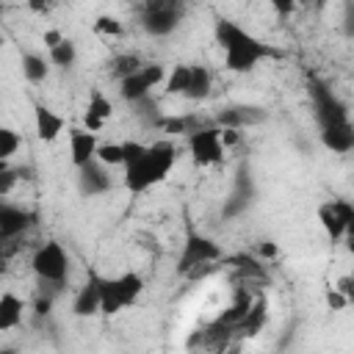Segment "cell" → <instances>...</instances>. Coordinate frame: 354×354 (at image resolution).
Returning <instances> with one entry per match:
<instances>
[{
    "label": "cell",
    "mask_w": 354,
    "mask_h": 354,
    "mask_svg": "<svg viewBox=\"0 0 354 354\" xmlns=\"http://www.w3.org/2000/svg\"><path fill=\"white\" fill-rule=\"evenodd\" d=\"M216 41L224 50V66L230 72H252L263 58L279 55L277 50H271L268 44H263L260 39H254L252 33H246L241 25H235L232 19L218 17L213 25Z\"/></svg>",
    "instance_id": "cell-1"
},
{
    "label": "cell",
    "mask_w": 354,
    "mask_h": 354,
    "mask_svg": "<svg viewBox=\"0 0 354 354\" xmlns=\"http://www.w3.org/2000/svg\"><path fill=\"white\" fill-rule=\"evenodd\" d=\"M177 160V147L171 141H155L147 144L144 155L124 166V188L130 194H144L147 188L163 183Z\"/></svg>",
    "instance_id": "cell-2"
},
{
    "label": "cell",
    "mask_w": 354,
    "mask_h": 354,
    "mask_svg": "<svg viewBox=\"0 0 354 354\" xmlns=\"http://www.w3.org/2000/svg\"><path fill=\"white\" fill-rule=\"evenodd\" d=\"M97 285H100V313L105 315H116L119 310L136 304V299L144 293V279L136 271H127L119 277L97 274Z\"/></svg>",
    "instance_id": "cell-3"
},
{
    "label": "cell",
    "mask_w": 354,
    "mask_h": 354,
    "mask_svg": "<svg viewBox=\"0 0 354 354\" xmlns=\"http://www.w3.org/2000/svg\"><path fill=\"white\" fill-rule=\"evenodd\" d=\"M185 11H188L185 0H144L138 8V19L149 36L160 39L180 28V22L185 19Z\"/></svg>",
    "instance_id": "cell-4"
},
{
    "label": "cell",
    "mask_w": 354,
    "mask_h": 354,
    "mask_svg": "<svg viewBox=\"0 0 354 354\" xmlns=\"http://www.w3.org/2000/svg\"><path fill=\"white\" fill-rule=\"evenodd\" d=\"M30 268L33 274L41 279V285H47V290L55 296V290L66 282V274H69V257L64 252V246L58 241H47L41 243L33 257H30ZM44 290V288H41Z\"/></svg>",
    "instance_id": "cell-5"
},
{
    "label": "cell",
    "mask_w": 354,
    "mask_h": 354,
    "mask_svg": "<svg viewBox=\"0 0 354 354\" xmlns=\"http://www.w3.org/2000/svg\"><path fill=\"white\" fill-rule=\"evenodd\" d=\"M310 97H313V108H315V119H318V124H321V133H326V130H340V127H351L346 102H343L324 80L310 77Z\"/></svg>",
    "instance_id": "cell-6"
},
{
    "label": "cell",
    "mask_w": 354,
    "mask_h": 354,
    "mask_svg": "<svg viewBox=\"0 0 354 354\" xmlns=\"http://www.w3.org/2000/svg\"><path fill=\"white\" fill-rule=\"evenodd\" d=\"M33 221H36V213L0 202V252L6 257H11L19 249V238L33 227Z\"/></svg>",
    "instance_id": "cell-7"
},
{
    "label": "cell",
    "mask_w": 354,
    "mask_h": 354,
    "mask_svg": "<svg viewBox=\"0 0 354 354\" xmlns=\"http://www.w3.org/2000/svg\"><path fill=\"white\" fill-rule=\"evenodd\" d=\"M218 260H221V246L213 238H207V235L196 232L194 227H188L183 252L177 257V274L185 277L191 268H196L202 263H218Z\"/></svg>",
    "instance_id": "cell-8"
},
{
    "label": "cell",
    "mask_w": 354,
    "mask_h": 354,
    "mask_svg": "<svg viewBox=\"0 0 354 354\" xmlns=\"http://www.w3.org/2000/svg\"><path fill=\"white\" fill-rule=\"evenodd\" d=\"M185 141H188V152H191V158H194L196 166H216V163H221L224 147H221V138H218V127L216 124H205V127L188 133Z\"/></svg>",
    "instance_id": "cell-9"
},
{
    "label": "cell",
    "mask_w": 354,
    "mask_h": 354,
    "mask_svg": "<svg viewBox=\"0 0 354 354\" xmlns=\"http://www.w3.org/2000/svg\"><path fill=\"white\" fill-rule=\"evenodd\" d=\"M318 221L324 227V232L329 235V241H340V238H351L354 230V207L346 199H332L324 202L318 207Z\"/></svg>",
    "instance_id": "cell-10"
},
{
    "label": "cell",
    "mask_w": 354,
    "mask_h": 354,
    "mask_svg": "<svg viewBox=\"0 0 354 354\" xmlns=\"http://www.w3.org/2000/svg\"><path fill=\"white\" fill-rule=\"evenodd\" d=\"M163 77H166V69L160 64H141L133 75L119 80V94H122L124 102H133V100L149 94L158 83H163Z\"/></svg>",
    "instance_id": "cell-11"
},
{
    "label": "cell",
    "mask_w": 354,
    "mask_h": 354,
    "mask_svg": "<svg viewBox=\"0 0 354 354\" xmlns=\"http://www.w3.org/2000/svg\"><path fill=\"white\" fill-rule=\"evenodd\" d=\"M113 185L111 180V171L105 163H100L97 158H91L88 163L77 166V191L83 196H100V194H108Z\"/></svg>",
    "instance_id": "cell-12"
},
{
    "label": "cell",
    "mask_w": 354,
    "mask_h": 354,
    "mask_svg": "<svg viewBox=\"0 0 354 354\" xmlns=\"http://www.w3.org/2000/svg\"><path fill=\"white\" fill-rule=\"evenodd\" d=\"M266 119H268V113L260 105H224L216 113V124L218 127H235V130L263 124Z\"/></svg>",
    "instance_id": "cell-13"
},
{
    "label": "cell",
    "mask_w": 354,
    "mask_h": 354,
    "mask_svg": "<svg viewBox=\"0 0 354 354\" xmlns=\"http://www.w3.org/2000/svg\"><path fill=\"white\" fill-rule=\"evenodd\" d=\"M111 116H113L111 100H108L100 88H94V91L88 94V105H86V111H83V127L91 130V133H100Z\"/></svg>",
    "instance_id": "cell-14"
},
{
    "label": "cell",
    "mask_w": 354,
    "mask_h": 354,
    "mask_svg": "<svg viewBox=\"0 0 354 354\" xmlns=\"http://www.w3.org/2000/svg\"><path fill=\"white\" fill-rule=\"evenodd\" d=\"M252 196H254L252 180H249V174L241 169V171H238V183H235L230 199H227L224 207H221V216H224V218H235V216H241V213L252 205Z\"/></svg>",
    "instance_id": "cell-15"
},
{
    "label": "cell",
    "mask_w": 354,
    "mask_h": 354,
    "mask_svg": "<svg viewBox=\"0 0 354 354\" xmlns=\"http://www.w3.org/2000/svg\"><path fill=\"white\" fill-rule=\"evenodd\" d=\"M97 133L86 130V127H72L69 130V155H72V163L75 166H83L94 158L97 152Z\"/></svg>",
    "instance_id": "cell-16"
},
{
    "label": "cell",
    "mask_w": 354,
    "mask_h": 354,
    "mask_svg": "<svg viewBox=\"0 0 354 354\" xmlns=\"http://www.w3.org/2000/svg\"><path fill=\"white\" fill-rule=\"evenodd\" d=\"M72 313H75L77 318H91V315L100 313V285H97V274H94V271L88 274L86 285L75 293V299H72Z\"/></svg>",
    "instance_id": "cell-17"
},
{
    "label": "cell",
    "mask_w": 354,
    "mask_h": 354,
    "mask_svg": "<svg viewBox=\"0 0 354 354\" xmlns=\"http://www.w3.org/2000/svg\"><path fill=\"white\" fill-rule=\"evenodd\" d=\"M205 124H210V122H205L199 113H180V116L177 113H171V116L160 113V119L155 122V127L169 133V136H188V133H194V130H199Z\"/></svg>",
    "instance_id": "cell-18"
},
{
    "label": "cell",
    "mask_w": 354,
    "mask_h": 354,
    "mask_svg": "<svg viewBox=\"0 0 354 354\" xmlns=\"http://www.w3.org/2000/svg\"><path fill=\"white\" fill-rule=\"evenodd\" d=\"M266 315H268L266 299H263V296H254L252 304H249V310H246V315H243V318L238 321V326H235V337H254V335L263 329Z\"/></svg>",
    "instance_id": "cell-19"
},
{
    "label": "cell",
    "mask_w": 354,
    "mask_h": 354,
    "mask_svg": "<svg viewBox=\"0 0 354 354\" xmlns=\"http://www.w3.org/2000/svg\"><path fill=\"white\" fill-rule=\"evenodd\" d=\"M33 119H36V136H39L41 141H55V138L64 133V127H66L64 116H58V113L50 111L47 105H36Z\"/></svg>",
    "instance_id": "cell-20"
},
{
    "label": "cell",
    "mask_w": 354,
    "mask_h": 354,
    "mask_svg": "<svg viewBox=\"0 0 354 354\" xmlns=\"http://www.w3.org/2000/svg\"><path fill=\"white\" fill-rule=\"evenodd\" d=\"M22 310H25V301H22L17 293H11V290L0 293V332L19 326Z\"/></svg>",
    "instance_id": "cell-21"
},
{
    "label": "cell",
    "mask_w": 354,
    "mask_h": 354,
    "mask_svg": "<svg viewBox=\"0 0 354 354\" xmlns=\"http://www.w3.org/2000/svg\"><path fill=\"white\" fill-rule=\"evenodd\" d=\"M210 86H213V77H210V69L207 66H199V64H191V77H188V86L183 91V97L199 102L210 94Z\"/></svg>",
    "instance_id": "cell-22"
},
{
    "label": "cell",
    "mask_w": 354,
    "mask_h": 354,
    "mask_svg": "<svg viewBox=\"0 0 354 354\" xmlns=\"http://www.w3.org/2000/svg\"><path fill=\"white\" fill-rule=\"evenodd\" d=\"M252 299H254V296H252L243 285H238V288H235V296H232V301H230V307L218 315V321H221V324H227V326H232V332H235V326H238V321L246 315V310H249Z\"/></svg>",
    "instance_id": "cell-23"
},
{
    "label": "cell",
    "mask_w": 354,
    "mask_h": 354,
    "mask_svg": "<svg viewBox=\"0 0 354 354\" xmlns=\"http://www.w3.org/2000/svg\"><path fill=\"white\" fill-rule=\"evenodd\" d=\"M22 75L28 83H44L50 75V61L39 53H22Z\"/></svg>",
    "instance_id": "cell-24"
},
{
    "label": "cell",
    "mask_w": 354,
    "mask_h": 354,
    "mask_svg": "<svg viewBox=\"0 0 354 354\" xmlns=\"http://www.w3.org/2000/svg\"><path fill=\"white\" fill-rule=\"evenodd\" d=\"M141 64H144V61H141L136 53H119V55H113V58L108 61V75L116 77V80H124V77L133 75Z\"/></svg>",
    "instance_id": "cell-25"
},
{
    "label": "cell",
    "mask_w": 354,
    "mask_h": 354,
    "mask_svg": "<svg viewBox=\"0 0 354 354\" xmlns=\"http://www.w3.org/2000/svg\"><path fill=\"white\" fill-rule=\"evenodd\" d=\"M130 108H133V113H136L147 127H155V122L160 119V105H158V100L152 97V91L144 94V97H138V100H133Z\"/></svg>",
    "instance_id": "cell-26"
},
{
    "label": "cell",
    "mask_w": 354,
    "mask_h": 354,
    "mask_svg": "<svg viewBox=\"0 0 354 354\" xmlns=\"http://www.w3.org/2000/svg\"><path fill=\"white\" fill-rule=\"evenodd\" d=\"M75 58H77V47H75V41L66 39V36H64L55 47H50V64H55V66H61V69L72 66Z\"/></svg>",
    "instance_id": "cell-27"
},
{
    "label": "cell",
    "mask_w": 354,
    "mask_h": 354,
    "mask_svg": "<svg viewBox=\"0 0 354 354\" xmlns=\"http://www.w3.org/2000/svg\"><path fill=\"white\" fill-rule=\"evenodd\" d=\"M191 77V64H177L171 66V72L163 77L166 80V94H183Z\"/></svg>",
    "instance_id": "cell-28"
},
{
    "label": "cell",
    "mask_w": 354,
    "mask_h": 354,
    "mask_svg": "<svg viewBox=\"0 0 354 354\" xmlns=\"http://www.w3.org/2000/svg\"><path fill=\"white\" fill-rule=\"evenodd\" d=\"M19 149V133L0 124V160H8Z\"/></svg>",
    "instance_id": "cell-29"
},
{
    "label": "cell",
    "mask_w": 354,
    "mask_h": 354,
    "mask_svg": "<svg viewBox=\"0 0 354 354\" xmlns=\"http://www.w3.org/2000/svg\"><path fill=\"white\" fill-rule=\"evenodd\" d=\"M94 158L105 166H122V144H97Z\"/></svg>",
    "instance_id": "cell-30"
},
{
    "label": "cell",
    "mask_w": 354,
    "mask_h": 354,
    "mask_svg": "<svg viewBox=\"0 0 354 354\" xmlns=\"http://www.w3.org/2000/svg\"><path fill=\"white\" fill-rule=\"evenodd\" d=\"M94 33H100V36H122V33H124V25H122L116 17L102 14V17H97V22H94Z\"/></svg>",
    "instance_id": "cell-31"
},
{
    "label": "cell",
    "mask_w": 354,
    "mask_h": 354,
    "mask_svg": "<svg viewBox=\"0 0 354 354\" xmlns=\"http://www.w3.org/2000/svg\"><path fill=\"white\" fill-rule=\"evenodd\" d=\"M17 183H19V171H17V169H11V166H8V160H0V196L11 194Z\"/></svg>",
    "instance_id": "cell-32"
},
{
    "label": "cell",
    "mask_w": 354,
    "mask_h": 354,
    "mask_svg": "<svg viewBox=\"0 0 354 354\" xmlns=\"http://www.w3.org/2000/svg\"><path fill=\"white\" fill-rule=\"evenodd\" d=\"M144 149H147V144H141V141H122V166H130L133 160H138L144 155Z\"/></svg>",
    "instance_id": "cell-33"
},
{
    "label": "cell",
    "mask_w": 354,
    "mask_h": 354,
    "mask_svg": "<svg viewBox=\"0 0 354 354\" xmlns=\"http://www.w3.org/2000/svg\"><path fill=\"white\" fill-rule=\"evenodd\" d=\"M218 138H221V147L230 149V147H238V144H241L243 133L235 130V127H218Z\"/></svg>",
    "instance_id": "cell-34"
},
{
    "label": "cell",
    "mask_w": 354,
    "mask_h": 354,
    "mask_svg": "<svg viewBox=\"0 0 354 354\" xmlns=\"http://www.w3.org/2000/svg\"><path fill=\"white\" fill-rule=\"evenodd\" d=\"M53 293L50 290H41L39 296H36V301H33V313L41 318V315H50V310H53Z\"/></svg>",
    "instance_id": "cell-35"
},
{
    "label": "cell",
    "mask_w": 354,
    "mask_h": 354,
    "mask_svg": "<svg viewBox=\"0 0 354 354\" xmlns=\"http://www.w3.org/2000/svg\"><path fill=\"white\" fill-rule=\"evenodd\" d=\"M326 307L335 310V313H337V310H346V307H348V299H346L337 288H329V290H326Z\"/></svg>",
    "instance_id": "cell-36"
},
{
    "label": "cell",
    "mask_w": 354,
    "mask_h": 354,
    "mask_svg": "<svg viewBox=\"0 0 354 354\" xmlns=\"http://www.w3.org/2000/svg\"><path fill=\"white\" fill-rule=\"evenodd\" d=\"M335 288L351 301L354 299V279H351V274H343V277H337V282H335Z\"/></svg>",
    "instance_id": "cell-37"
},
{
    "label": "cell",
    "mask_w": 354,
    "mask_h": 354,
    "mask_svg": "<svg viewBox=\"0 0 354 354\" xmlns=\"http://www.w3.org/2000/svg\"><path fill=\"white\" fill-rule=\"evenodd\" d=\"M277 254H279V249H277L274 241H263V243L257 246V257H260V260H274Z\"/></svg>",
    "instance_id": "cell-38"
},
{
    "label": "cell",
    "mask_w": 354,
    "mask_h": 354,
    "mask_svg": "<svg viewBox=\"0 0 354 354\" xmlns=\"http://www.w3.org/2000/svg\"><path fill=\"white\" fill-rule=\"evenodd\" d=\"M271 6H274V11L279 14V17H288L296 6H299V0H268Z\"/></svg>",
    "instance_id": "cell-39"
},
{
    "label": "cell",
    "mask_w": 354,
    "mask_h": 354,
    "mask_svg": "<svg viewBox=\"0 0 354 354\" xmlns=\"http://www.w3.org/2000/svg\"><path fill=\"white\" fill-rule=\"evenodd\" d=\"M61 39H64V33H61V30H47V33H44V44H47V50H50V47H55Z\"/></svg>",
    "instance_id": "cell-40"
},
{
    "label": "cell",
    "mask_w": 354,
    "mask_h": 354,
    "mask_svg": "<svg viewBox=\"0 0 354 354\" xmlns=\"http://www.w3.org/2000/svg\"><path fill=\"white\" fill-rule=\"evenodd\" d=\"M53 3H55V0H28V6H30L33 11H47Z\"/></svg>",
    "instance_id": "cell-41"
},
{
    "label": "cell",
    "mask_w": 354,
    "mask_h": 354,
    "mask_svg": "<svg viewBox=\"0 0 354 354\" xmlns=\"http://www.w3.org/2000/svg\"><path fill=\"white\" fill-rule=\"evenodd\" d=\"M8 260H11V257H6V254L0 252V277H3L6 271H8Z\"/></svg>",
    "instance_id": "cell-42"
},
{
    "label": "cell",
    "mask_w": 354,
    "mask_h": 354,
    "mask_svg": "<svg viewBox=\"0 0 354 354\" xmlns=\"http://www.w3.org/2000/svg\"><path fill=\"white\" fill-rule=\"evenodd\" d=\"M301 3H307V6H313V8H321L326 0H301Z\"/></svg>",
    "instance_id": "cell-43"
},
{
    "label": "cell",
    "mask_w": 354,
    "mask_h": 354,
    "mask_svg": "<svg viewBox=\"0 0 354 354\" xmlns=\"http://www.w3.org/2000/svg\"><path fill=\"white\" fill-rule=\"evenodd\" d=\"M3 11H6V8H3V3H0V17H3Z\"/></svg>",
    "instance_id": "cell-44"
},
{
    "label": "cell",
    "mask_w": 354,
    "mask_h": 354,
    "mask_svg": "<svg viewBox=\"0 0 354 354\" xmlns=\"http://www.w3.org/2000/svg\"><path fill=\"white\" fill-rule=\"evenodd\" d=\"M0 47H3V36H0Z\"/></svg>",
    "instance_id": "cell-45"
}]
</instances>
